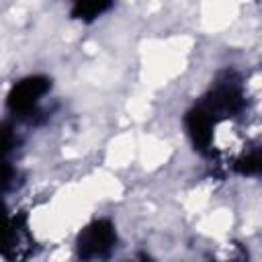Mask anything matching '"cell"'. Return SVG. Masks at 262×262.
Masks as SVG:
<instances>
[{"mask_svg":"<svg viewBox=\"0 0 262 262\" xmlns=\"http://www.w3.org/2000/svg\"><path fill=\"white\" fill-rule=\"evenodd\" d=\"M47 90V82L45 80H39V78H29V80H23L18 86H14L8 102L10 106L16 111H29L37 104V100L45 94Z\"/></svg>","mask_w":262,"mask_h":262,"instance_id":"cell-2","label":"cell"},{"mask_svg":"<svg viewBox=\"0 0 262 262\" xmlns=\"http://www.w3.org/2000/svg\"><path fill=\"white\" fill-rule=\"evenodd\" d=\"M111 4H104V2H78L74 8H72V16L76 18H94V16H100Z\"/></svg>","mask_w":262,"mask_h":262,"instance_id":"cell-3","label":"cell"},{"mask_svg":"<svg viewBox=\"0 0 262 262\" xmlns=\"http://www.w3.org/2000/svg\"><path fill=\"white\" fill-rule=\"evenodd\" d=\"M113 239H115V235H113L111 225H106L104 221H96L90 227H86L84 233L80 235V242H78L80 256H84V258L102 256L111 248Z\"/></svg>","mask_w":262,"mask_h":262,"instance_id":"cell-1","label":"cell"}]
</instances>
